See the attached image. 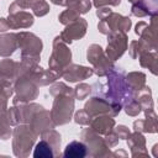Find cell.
Segmentation results:
<instances>
[{
    "mask_svg": "<svg viewBox=\"0 0 158 158\" xmlns=\"http://www.w3.org/2000/svg\"><path fill=\"white\" fill-rule=\"evenodd\" d=\"M60 88L62 89H59V84L51 88V94L57 95V99L54 100V104H53V110L51 111L52 118L57 125L68 122L73 112L74 93L70 90V88L65 86L64 84H60Z\"/></svg>",
    "mask_w": 158,
    "mask_h": 158,
    "instance_id": "cell-1",
    "label": "cell"
},
{
    "mask_svg": "<svg viewBox=\"0 0 158 158\" xmlns=\"http://www.w3.org/2000/svg\"><path fill=\"white\" fill-rule=\"evenodd\" d=\"M88 60H90L95 67V73L98 75H105L111 72L114 64L109 58H106L101 51V47L98 44H93L88 48Z\"/></svg>",
    "mask_w": 158,
    "mask_h": 158,
    "instance_id": "cell-2",
    "label": "cell"
},
{
    "mask_svg": "<svg viewBox=\"0 0 158 158\" xmlns=\"http://www.w3.org/2000/svg\"><path fill=\"white\" fill-rule=\"evenodd\" d=\"M70 51L68 47L62 42L60 37H57L53 44V53L49 59V67L52 70H63V67H65L70 62Z\"/></svg>",
    "mask_w": 158,
    "mask_h": 158,
    "instance_id": "cell-3",
    "label": "cell"
},
{
    "mask_svg": "<svg viewBox=\"0 0 158 158\" xmlns=\"http://www.w3.org/2000/svg\"><path fill=\"white\" fill-rule=\"evenodd\" d=\"M131 27V20L128 17H123L117 14H110L107 19H102V21L99 23V30L102 33H110L111 31H120V32H127Z\"/></svg>",
    "mask_w": 158,
    "mask_h": 158,
    "instance_id": "cell-4",
    "label": "cell"
},
{
    "mask_svg": "<svg viewBox=\"0 0 158 158\" xmlns=\"http://www.w3.org/2000/svg\"><path fill=\"white\" fill-rule=\"evenodd\" d=\"M126 48H127V37L125 32H120V31L110 32L109 42H107V51H106L107 57L111 60H115L122 56Z\"/></svg>",
    "mask_w": 158,
    "mask_h": 158,
    "instance_id": "cell-5",
    "label": "cell"
},
{
    "mask_svg": "<svg viewBox=\"0 0 158 158\" xmlns=\"http://www.w3.org/2000/svg\"><path fill=\"white\" fill-rule=\"evenodd\" d=\"M86 30V22L83 19H78L74 23L69 25L62 33H60V40L64 41L65 43H70L73 40H79L85 35Z\"/></svg>",
    "mask_w": 158,
    "mask_h": 158,
    "instance_id": "cell-6",
    "label": "cell"
},
{
    "mask_svg": "<svg viewBox=\"0 0 158 158\" xmlns=\"http://www.w3.org/2000/svg\"><path fill=\"white\" fill-rule=\"evenodd\" d=\"M93 73H94V70L90 68L81 67V65H70V67H67L65 69H63L62 77L68 81H77V80H83V79L90 77Z\"/></svg>",
    "mask_w": 158,
    "mask_h": 158,
    "instance_id": "cell-7",
    "label": "cell"
},
{
    "mask_svg": "<svg viewBox=\"0 0 158 158\" xmlns=\"http://www.w3.org/2000/svg\"><path fill=\"white\" fill-rule=\"evenodd\" d=\"M33 23V16L25 11H17L14 14H10L7 25L11 28H25L30 27Z\"/></svg>",
    "mask_w": 158,
    "mask_h": 158,
    "instance_id": "cell-8",
    "label": "cell"
},
{
    "mask_svg": "<svg viewBox=\"0 0 158 158\" xmlns=\"http://www.w3.org/2000/svg\"><path fill=\"white\" fill-rule=\"evenodd\" d=\"M16 35H5L0 36V56H10L17 47Z\"/></svg>",
    "mask_w": 158,
    "mask_h": 158,
    "instance_id": "cell-9",
    "label": "cell"
},
{
    "mask_svg": "<svg viewBox=\"0 0 158 158\" xmlns=\"http://www.w3.org/2000/svg\"><path fill=\"white\" fill-rule=\"evenodd\" d=\"M65 158H81L86 156V146L81 142L74 141L69 143L63 153Z\"/></svg>",
    "mask_w": 158,
    "mask_h": 158,
    "instance_id": "cell-10",
    "label": "cell"
},
{
    "mask_svg": "<svg viewBox=\"0 0 158 158\" xmlns=\"http://www.w3.org/2000/svg\"><path fill=\"white\" fill-rule=\"evenodd\" d=\"M114 125L115 121L111 117H96L91 122L93 128L99 133H109L110 130L114 127Z\"/></svg>",
    "mask_w": 158,
    "mask_h": 158,
    "instance_id": "cell-11",
    "label": "cell"
},
{
    "mask_svg": "<svg viewBox=\"0 0 158 158\" xmlns=\"http://www.w3.org/2000/svg\"><path fill=\"white\" fill-rule=\"evenodd\" d=\"M15 64H16L15 62L9 60V59L2 60V62L0 63V75H1V79H2L4 81L15 79V74H14V72H15V70H20V65L16 67L15 69L12 68Z\"/></svg>",
    "mask_w": 158,
    "mask_h": 158,
    "instance_id": "cell-12",
    "label": "cell"
},
{
    "mask_svg": "<svg viewBox=\"0 0 158 158\" xmlns=\"http://www.w3.org/2000/svg\"><path fill=\"white\" fill-rule=\"evenodd\" d=\"M141 65L142 67H148L153 74H157V54L156 52H149V51H143L141 56Z\"/></svg>",
    "mask_w": 158,
    "mask_h": 158,
    "instance_id": "cell-13",
    "label": "cell"
},
{
    "mask_svg": "<svg viewBox=\"0 0 158 158\" xmlns=\"http://www.w3.org/2000/svg\"><path fill=\"white\" fill-rule=\"evenodd\" d=\"M144 74L143 73H130L126 78L127 84L132 90L139 91L142 88H144Z\"/></svg>",
    "mask_w": 158,
    "mask_h": 158,
    "instance_id": "cell-14",
    "label": "cell"
},
{
    "mask_svg": "<svg viewBox=\"0 0 158 158\" xmlns=\"http://www.w3.org/2000/svg\"><path fill=\"white\" fill-rule=\"evenodd\" d=\"M138 104L141 105V109H144L146 111L153 110V102L151 98V90L149 88H142L139 90V98H138Z\"/></svg>",
    "mask_w": 158,
    "mask_h": 158,
    "instance_id": "cell-15",
    "label": "cell"
},
{
    "mask_svg": "<svg viewBox=\"0 0 158 158\" xmlns=\"http://www.w3.org/2000/svg\"><path fill=\"white\" fill-rule=\"evenodd\" d=\"M52 148L53 147L46 139H42L36 146V149L33 152V157H36V158H38V157H53L54 153H53Z\"/></svg>",
    "mask_w": 158,
    "mask_h": 158,
    "instance_id": "cell-16",
    "label": "cell"
},
{
    "mask_svg": "<svg viewBox=\"0 0 158 158\" xmlns=\"http://www.w3.org/2000/svg\"><path fill=\"white\" fill-rule=\"evenodd\" d=\"M35 12V15L37 16H43L49 11V6L47 5V2L44 0H31V5H30Z\"/></svg>",
    "mask_w": 158,
    "mask_h": 158,
    "instance_id": "cell-17",
    "label": "cell"
},
{
    "mask_svg": "<svg viewBox=\"0 0 158 158\" xmlns=\"http://www.w3.org/2000/svg\"><path fill=\"white\" fill-rule=\"evenodd\" d=\"M78 19H79V12L77 10L72 9V7H69L64 12H62L60 16H59V21L62 23H64V25H67V23H69L72 21H77Z\"/></svg>",
    "mask_w": 158,
    "mask_h": 158,
    "instance_id": "cell-18",
    "label": "cell"
},
{
    "mask_svg": "<svg viewBox=\"0 0 158 158\" xmlns=\"http://www.w3.org/2000/svg\"><path fill=\"white\" fill-rule=\"evenodd\" d=\"M126 109V112L128 114V115H131V116H136V115H138L139 114V111H141V105L138 104V101H136L135 99H132V100H130L128 102H126V106H125Z\"/></svg>",
    "mask_w": 158,
    "mask_h": 158,
    "instance_id": "cell-19",
    "label": "cell"
},
{
    "mask_svg": "<svg viewBox=\"0 0 158 158\" xmlns=\"http://www.w3.org/2000/svg\"><path fill=\"white\" fill-rule=\"evenodd\" d=\"M90 91H91V88H90L89 85H86V84H80V85H78V86L75 88L74 94H75L77 99L83 100V99H85V98L89 95Z\"/></svg>",
    "mask_w": 158,
    "mask_h": 158,
    "instance_id": "cell-20",
    "label": "cell"
},
{
    "mask_svg": "<svg viewBox=\"0 0 158 158\" xmlns=\"http://www.w3.org/2000/svg\"><path fill=\"white\" fill-rule=\"evenodd\" d=\"M75 121L81 125H88L90 122V115L85 110H81L75 115Z\"/></svg>",
    "mask_w": 158,
    "mask_h": 158,
    "instance_id": "cell-21",
    "label": "cell"
},
{
    "mask_svg": "<svg viewBox=\"0 0 158 158\" xmlns=\"http://www.w3.org/2000/svg\"><path fill=\"white\" fill-rule=\"evenodd\" d=\"M120 2H121V0H94V5L96 7H100V6H104V5H107V4L116 6Z\"/></svg>",
    "mask_w": 158,
    "mask_h": 158,
    "instance_id": "cell-22",
    "label": "cell"
},
{
    "mask_svg": "<svg viewBox=\"0 0 158 158\" xmlns=\"http://www.w3.org/2000/svg\"><path fill=\"white\" fill-rule=\"evenodd\" d=\"M116 133L120 138H128V136H130V132H128L127 127H125V126H118L116 130Z\"/></svg>",
    "mask_w": 158,
    "mask_h": 158,
    "instance_id": "cell-23",
    "label": "cell"
},
{
    "mask_svg": "<svg viewBox=\"0 0 158 158\" xmlns=\"http://www.w3.org/2000/svg\"><path fill=\"white\" fill-rule=\"evenodd\" d=\"M105 14L109 16L110 14H111V11H110V9H107V7H104V9H100V10H98V12H96V15L102 20V19H105Z\"/></svg>",
    "mask_w": 158,
    "mask_h": 158,
    "instance_id": "cell-24",
    "label": "cell"
},
{
    "mask_svg": "<svg viewBox=\"0 0 158 158\" xmlns=\"http://www.w3.org/2000/svg\"><path fill=\"white\" fill-rule=\"evenodd\" d=\"M9 28V25H7V21L5 19H0V32H4Z\"/></svg>",
    "mask_w": 158,
    "mask_h": 158,
    "instance_id": "cell-25",
    "label": "cell"
},
{
    "mask_svg": "<svg viewBox=\"0 0 158 158\" xmlns=\"http://www.w3.org/2000/svg\"><path fill=\"white\" fill-rule=\"evenodd\" d=\"M53 4H58V5H65V0H51Z\"/></svg>",
    "mask_w": 158,
    "mask_h": 158,
    "instance_id": "cell-26",
    "label": "cell"
}]
</instances>
